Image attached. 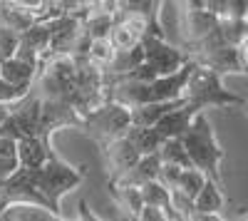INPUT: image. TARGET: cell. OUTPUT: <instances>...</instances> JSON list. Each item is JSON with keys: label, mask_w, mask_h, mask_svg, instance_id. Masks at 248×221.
Here are the masks:
<instances>
[{"label": "cell", "mask_w": 248, "mask_h": 221, "mask_svg": "<svg viewBox=\"0 0 248 221\" xmlns=\"http://www.w3.org/2000/svg\"><path fill=\"white\" fill-rule=\"evenodd\" d=\"M0 214H3V199H0Z\"/></svg>", "instance_id": "obj_28"}, {"label": "cell", "mask_w": 248, "mask_h": 221, "mask_svg": "<svg viewBox=\"0 0 248 221\" xmlns=\"http://www.w3.org/2000/svg\"><path fill=\"white\" fill-rule=\"evenodd\" d=\"M238 50H241V63H243V70H246V75H248V37H246V43H243Z\"/></svg>", "instance_id": "obj_27"}, {"label": "cell", "mask_w": 248, "mask_h": 221, "mask_svg": "<svg viewBox=\"0 0 248 221\" xmlns=\"http://www.w3.org/2000/svg\"><path fill=\"white\" fill-rule=\"evenodd\" d=\"M159 157H161V162H164V164H169V167L194 169L191 159H189V152H186V147H184L181 139H169V142H164Z\"/></svg>", "instance_id": "obj_21"}, {"label": "cell", "mask_w": 248, "mask_h": 221, "mask_svg": "<svg viewBox=\"0 0 248 221\" xmlns=\"http://www.w3.org/2000/svg\"><path fill=\"white\" fill-rule=\"evenodd\" d=\"M174 8H179V35L181 43L179 47H184L189 52V57L203 47L214 35H218L221 30V20L206 8V0H189V3H176Z\"/></svg>", "instance_id": "obj_3"}, {"label": "cell", "mask_w": 248, "mask_h": 221, "mask_svg": "<svg viewBox=\"0 0 248 221\" xmlns=\"http://www.w3.org/2000/svg\"><path fill=\"white\" fill-rule=\"evenodd\" d=\"M32 90L30 87H15V85L5 82V79L0 77V107H15V105H20Z\"/></svg>", "instance_id": "obj_24"}, {"label": "cell", "mask_w": 248, "mask_h": 221, "mask_svg": "<svg viewBox=\"0 0 248 221\" xmlns=\"http://www.w3.org/2000/svg\"><path fill=\"white\" fill-rule=\"evenodd\" d=\"M246 114H248V105H246Z\"/></svg>", "instance_id": "obj_29"}, {"label": "cell", "mask_w": 248, "mask_h": 221, "mask_svg": "<svg viewBox=\"0 0 248 221\" xmlns=\"http://www.w3.org/2000/svg\"><path fill=\"white\" fill-rule=\"evenodd\" d=\"M52 23V20H50ZM50 23H37L20 37V50L17 57L32 65H43V60L50 55V43H52V25Z\"/></svg>", "instance_id": "obj_10"}, {"label": "cell", "mask_w": 248, "mask_h": 221, "mask_svg": "<svg viewBox=\"0 0 248 221\" xmlns=\"http://www.w3.org/2000/svg\"><path fill=\"white\" fill-rule=\"evenodd\" d=\"M196 117H199V114H196L189 105H184L181 110H176V112H171V114L164 117L154 129L159 132V137L164 139V142H169V139H181L186 132H189V127H191V122H194Z\"/></svg>", "instance_id": "obj_13"}, {"label": "cell", "mask_w": 248, "mask_h": 221, "mask_svg": "<svg viewBox=\"0 0 248 221\" xmlns=\"http://www.w3.org/2000/svg\"><path fill=\"white\" fill-rule=\"evenodd\" d=\"M37 75H40V65H32V63H25L20 57H13L8 63L0 65V77L5 82L15 85V87H35L37 82Z\"/></svg>", "instance_id": "obj_14"}, {"label": "cell", "mask_w": 248, "mask_h": 221, "mask_svg": "<svg viewBox=\"0 0 248 221\" xmlns=\"http://www.w3.org/2000/svg\"><path fill=\"white\" fill-rule=\"evenodd\" d=\"M144 65H149L152 72L159 77H171L181 72L186 65L191 63L189 52L184 47L169 43V37H144Z\"/></svg>", "instance_id": "obj_6"}, {"label": "cell", "mask_w": 248, "mask_h": 221, "mask_svg": "<svg viewBox=\"0 0 248 221\" xmlns=\"http://www.w3.org/2000/svg\"><path fill=\"white\" fill-rule=\"evenodd\" d=\"M87 60L94 65V67H99V70H109L112 65H114V60H117V50H114V45L109 43V40H92L90 43V52H87Z\"/></svg>", "instance_id": "obj_22"}, {"label": "cell", "mask_w": 248, "mask_h": 221, "mask_svg": "<svg viewBox=\"0 0 248 221\" xmlns=\"http://www.w3.org/2000/svg\"><path fill=\"white\" fill-rule=\"evenodd\" d=\"M186 169H179V167H169V164H164L161 167V174H159V182L167 187V189H171L174 191V187L179 184V176L184 174Z\"/></svg>", "instance_id": "obj_25"}, {"label": "cell", "mask_w": 248, "mask_h": 221, "mask_svg": "<svg viewBox=\"0 0 248 221\" xmlns=\"http://www.w3.org/2000/svg\"><path fill=\"white\" fill-rule=\"evenodd\" d=\"M109 43L114 45L117 52H129V50H137L144 43V35L129 23V20L119 17V23L114 25V30L109 35Z\"/></svg>", "instance_id": "obj_18"}, {"label": "cell", "mask_w": 248, "mask_h": 221, "mask_svg": "<svg viewBox=\"0 0 248 221\" xmlns=\"http://www.w3.org/2000/svg\"><path fill=\"white\" fill-rule=\"evenodd\" d=\"M171 216L164 211V209H156V206H144L141 214L137 216V221H169Z\"/></svg>", "instance_id": "obj_26"}, {"label": "cell", "mask_w": 248, "mask_h": 221, "mask_svg": "<svg viewBox=\"0 0 248 221\" xmlns=\"http://www.w3.org/2000/svg\"><path fill=\"white\" fill-rule=\"evenodd\" d=\"M20 37L15 30H10L8 25L0 23V65L8 63V60L17 57V50H20Z\"/></svg>", "instance_id": "obj_23"}, {"label": "cell", "mask_w": 248, "mask_h": 221, "mask_svg": "<svg viewBox=\"0 0 248 221\" xmlns=\"http://www.w3.org/2000/svg\"><path fill=\"white\" fill-rule=\"evenodd\" d=\"M97 149H99V157H102V164H105V169H107L109 182L127 176L141 162V152L132 144V139L127 134L114 139V142H109V144H105V147H97Z\"/></svg>", "instance_id": "obj_7"}, {"label": "cell", "mask_w": 248, "mask_h": 221, "mask_svg": "<svg viewBox=\"0 0 248 221\" xmlns=\"http://www.w3.org/2000/svg\"><path fill=\"white\" fill-rule=\"evenodd\" d=\"M77 82V60L65 55H47L40 65V75L35 82V92L43 99L70 102Z\"/></svg>", "instance_id": "obj_5"}, {"label": "cell", "mask_w": 248, "mask_h": 221, "mask_svg": "<svg viewBox=\"0 0 248 221\" xmlns=\"http://www.w3.org/2000/svg\"><path fill=\"white\" fill-rule=\"evenodd\" d=\"M226 187L216 184V182H206V187L201 189V194L196 196L194 202V211L196 214H214V216H223V209H226Z\"/></svg>", "instance_id": "obj_15"}, {"label": "cell", "mask_w": 248, "mask_h": 221, "mask_svg": "<svg viewBox=\"0 0 248 221\" xmlns=\"http://www.w3.org/2000/svg\"><path fill=\"white\" fill-rule=\"evenodd\" d=\"M206 182H209V176H206L203 172H199L196 167L194 169H186L181 176H179V184L174 187V191L171 194H176V196H181V199H186V202H196V196L201 194V189L206 187Z\"/></svg>", "instance_id": "obj_19"}, {"label": "cell", "mask_w": 248, "mask_h": 221, "mask_svg": "<svg viewBox=\"0 0 248 221\" xmlns=\"http://www.w3.org/2000/svg\"><path fill=\"white\" fill-rule=\"evenodd\" d=\"M184 99L196 114H203L209 107H243L248 105V97H241L231 90H226L223 77L206 70V67H196L189 85H186Z\"/></svg>", "instance_id": "obj_2"}, {"label": "cell", "mask_w": 248, "mask_h": 221, "mask_svg": "<svg viewBox=\"0 0 248 221\" xmlns=\"http://www.w3.org/2000/svg\"><path fill=\"white\" fill-rule=\"evenodd\" d=\"M191 60H196L201 67L211 70L221 77H226V75H246L243 63H241V50L233 47V45H226V43L206 47V50L196 52Z\"/></svg>", "instance_id": "obj_9"}, {"label": "cell", "mask_w": 248, "mask_h": 221, "mask_svg": "<svg viewBox=\"0 0 248 221\" xmlns=\"http://www.w3.org/2000/svg\"><path fill=\"white\" fill-rule=\"evenodd\" d=\"M127 137L132 139V144L141 152V157H149V154H156L161 152L164 147V139L159 137V132L154 127H132L127 132Z\"/></svg>", "instance_id": "obj_20"}, {"label": "cell", "mask_w": 248, "mask_h": 221, "mask_svg": "<svg viewBox=\"0 0 248 221\" xmlns=\"http://www.w3.org/2000/svg\"><path fill=\"white\" fill-rule=\"evenodd\" d=\"M181 142L186 147V152H189V159H191V164L203 172L206 176L211 179V182L221 184L223 187V172H221V164H223V159H226V152L218 142V137H216V129L211 125V119L209 114H199L189 132H186L181 137Z\"/></svg>", "instance_id": "obj_1"}, {"label": "cell", "mask_w": 248, "mask_h": 221, "mask_svg": "<svg viewBox=\"0 0 248 221\" xmlns=\"http://www.w3.org/2000/svg\"><path fill=\"white\" fill-rule=\"evenodd\" d=\"M186 105V99H174V102H159V105H147L134 110V127H156L167 114L181 110Z\"/></svg>", "instance_id": "obj_17"}, {"label": "cell", "mask_w": 248, "mask_h": 221, "mask_svg": "<svg viewBox=\"0 0 248 221\" xmlns=\"http://www.w3.org/2000/svg\"><path fill=\"white\" fill-rule=\"evenodd\" d=\"M132 127H134V110L109 99V102H105L99 110H94L92 114L82 119L79 132L87 134L97 147H105L114 139L124 137Z\"/></svg>", "instance_id": "obj_4"}, {"label": "cell", "mask_w": 248, "mask_h": 221, "mask_svg": "<svg viewBox=\"0 0 248 221\" xmlns=\"http://www.w3.org/2000/svg\"><path fill=\"white\" fill-rule=\"evenodd\" d=\"M40 119H43V97L32 90L23 102L13 107V114L5 122L3 132L13 134L15 139L40 137Z\"/></svg>", "instance_id": "obj_8"}, {"label": "cell", "mask_w": 248, "mask_h": 221, "mask_svg": "<svg viewBox=\"0 0 248 221\" xmlns=\"http://www.w3.org/2000/svg\"><path fill=\"white\" fill-rule=\"evenodd\" d=\"M50 137H23L17 139V157H20V169H43L47 167L52 157Z\"/></svg>", "instance_id": "obj_11"}, {"label": "cell", "mask_w": 248, "mask_h": 221, "mask_svg": "<svg viewBox=\"0 0 248 221\" xmlns=\"http://www.w3.org/2000/svg\"><path fill=\"white\" fill-rule=\"evenodd\" d=\"M67 216H57L43 204H32V202H15L5 204L0 221H62Z\"/></svg>", "instance_id": "obj_12"}, {"label": "cell", "mask_w": 248, "mask_h": 221, "mask_svg": "<svg viewBox=\"0 0 248 221\" xmlns=\"http://www.w3.org/2000/svg\"><path fill=\"white\" fill-rule=\"evenodd\" d=\"M20 172V157H17V139L0 129V187L8 179Z\"/></svg>", "instance_id": "obj_16"}]
</instances>
